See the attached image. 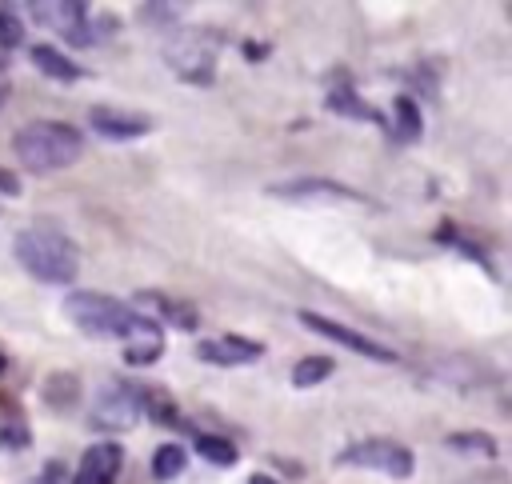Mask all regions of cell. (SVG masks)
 I'll return each mask as SVG.
<instances>
[{"instance_id":"1","label":"cell","mask_w":512,"mask_h":484,"mask_svg":"<svg viewBox=\"0 0 512 484\" xmlns=\"http://www.w3.org/2000/svg\"><path fill=\"white\" fill-rule=\"evenodd\" d=\"M64 316L84 332V336H104V340H148L160 336V320L144 316L140 308L120 304L116 296L104 292H68Z\"/></svg>"},{"instance_id":"2","label":"cell","mask_w":512,"mask_h":484,"mask_svg":"<svg viewBox=\"0 0 512 484\" xmlns=\"http://www.w3.org/2000/svg\"><path fill=\"white\" fill-rule=\"evenodd\" d=\"M12 152L32 172H56V168H68L80 160L84 136H80V128H72L64 120H28L24 128H16Z\"/></svg>"},{"instance_id":"3","label":"cell","mask_w":512,"mask_h":484,"mask_svg":"<svg viewBox=\"0 0 512 484\" xmlns=\"http://www.w3.org/2000/svg\"><path fill=\"white\" fill-rule=\"evenodd\" d=\"M12 252L20 268L44 284H72L80 272V248L56 228H24Z\"/></svg>"},{"instance_id":"4","label":"cell","mask_w":512,"mask_h":484,"mask_svg":"<svg viewBox=\"0 0 512 484\" xmlns=\"http://www.w3.org/2000/svg\"><path fill=\"white\" fill-rule=\"evenodd\" d=\"M336 464H344V468H368V472H380V476H392V480H408L412 468H416L412 452L400 440H384V436L356 440V444L340 448Z\"/></svg>"},{"instance_id":"5","label":"cell","mask_w":512,"mask_h":484,"mask_svg":"<svg viewBox=\"0 0 512 484\" xmlns=\"http://www.w3.org/2000/svg\"><path fill=\"white\" fill-rule=\"evenodd\" d=\"M216 32H208V28H188V32H180V36H172L168 40V48H164V56H168V64L188 80V84H212L216 80Z\"/></svg>"},{"instance_id":"6","label":"cell","mask_w":512,"mask_h":484,"mask_svg":"<svg viewBox=\"0 0 512 484\" xmlns=\"http://www.w3.org/2000/svg\"><path fill=\"white\" fill-rule=\"evenodd\" d=\"M32 12H36V20L40 24H48V28H56L68 44H76V48H92V44H100L104 40V28H112V24H96L92 20V12H88V4H80V0H56V4H32Z\"/></svg>"},{"instance_id":"7","label":"cell","mask_w":512,"mask_h":484,"mask_svg":"<svg viewBox=\"0 0 512 484\" xmlns=\"http://www.w3.org/2000/svg\"><path fill=\"white\" fill-rule=\"evenodd\" d=\"M140 416H144V388L128 380H108L92 404V428H108V432H124Z\"/></svg>"},{"instance_id":"8","label":"cell","mask_w":512,"mask_h":484,"mask_svg":"<svg viewBox=\"0 0 512 484\" xmlns=\"http://www.w3.org/2000/svg\"><path fill=\"white\" fill-rule=\"evenodd\" d=\"M300 320H304L312 332H320L324 340H332V344H340V348H348V352H356V356H368V360H380V364H392V360H396V352H392L388 344H380V340H372V336H364V332H356V328H348V324H340V320H332V316L300 312Z\"/></svg>"},{"instance_id":"9","label":"cell","mask_w":512,"mask_h":484,"mask_svg":"<svg viewBox=\"0 0 512 484\" xmlns=\"http://www.w3.org/2000/svg\"><path fill=\"white\" fill-rule=\"evenodd\" d=\"M260 352H264V344H260V340H248V336H236V332L196 340V360H204V364H212V368H236V364H252Z\"/></svg>"},{"instance_id":"10","label":"cell","mask_w":512,"mask_h":484,"mask_svg":"<svg viewBox=\"0 0 512 484\" xmlns=\"http://www.w3.org/2000/svg\"><path fill=\"white\" fill-rule=\"evenodd\" d=\"M88 124L104 136V140H136L144 132H152V120L140 116V112H128V108H112V104H96L88 112Z\"/></svg>"},{"instance_id":"11","label":"cell","mask_w":512,"mask_h":484,"mask_svg":"<svg viewBox=\"0 0 512 484\" xmlns=\"http://www.w3.org/2000/svg\"><path fill=\"white\" fill-rule=\"evenodd\" d=\"M268 192L280 196V200H292V204H308V200H360L352 188H344V184H336V180H324V176L284 180V184H272Z\"/></svg>"},{"instance_id":"12","label":"cell","mask_w":512,"mask_h":484,"mask_svg":"<svg viewBox=\"0 0 512 484\" xmlns=\"http://www.w3.org/2000/svg\"><path fill=\"white\" fill-rule=\"evenodd\" d=\"M120 464H124V448L112 444V440H100V444H92L84 452V460H80V468H76V476L68 484H112Z\"/></svg>"},{"instance_id":"13","label":"cell","mask_w":512,"mask_h":484,"mask_svg":"<svg viewBox=\"0 0 512 484\" xmlns=\"http://www.w3.org/2000/svg\"><path fill=\"white\" fill-rule=\"evenodd\" d=\"M32 64L44 72V76H52V80H60V84H72V80H84L88 72H84V64H76L68 52H60L56 44H32Z\"/></svg>"},{"instance_id":"14","label":"cell","mask_w":512,"mask_h":484,"mask_svg":"<svg viewBox=\"0 0 512 484\" xmlns=\"http://www.w3.org/2000/svg\"><path fill=\"white\" fill-rule=\"evenodd\" d=\"M40 396H44V404H48L52 412H72V408L80 404V376H76V372H52V376L44 380Z\"/></svg>"},{"instance_id":"15","label":"cell","mask_w":512,"mask_h":484,"mask_svg":"<svg viewBox=\"0 0 512 484\" xmlns=\"http://www.w3.org/2000/svg\"><path fill=\"white\" fill-rule=\"evenodd\" d=\"M420 132H424L420 100H412V96H396V100H392V136H396L400 144H412V140H420Z\"/></svg>"},{"instance_id":"16","label":"cell","mask_w":512,"mask_h":484,"mask_svg":"<svg viewBox=\"0 0 512 484\" xmlns=\"http://www.w3.org/2000/svg\"><path fill=\"white\" fill-rule=\"evenodd\" d=\"M136 300H144V304H152L168 324H176V328H196L200 324V312L192 308V304H184V300H176V296H164V292H140Z\"/></svg>"},{"instance_id":"17","label":"cell","mask_w":512,"mask_h":484,"mask_svg":"<svg viewBox=\"0 0 512 484\" xmlns=\"http://www.w3.org/2000/svg\"><path fill=\"white\" fill-rule=\"evenodd\" d=\"M328 104H332V112H340V116H356V120H372V124H388L368 100H360L352 88H336L332 96H328Z\"/></svg>"},{"instance_id":"18","label":"cell","mask_w":512,"mask_h":484,"mask_svg":"<svg viewBox=\"0 0 512 484\" xmlns=\"http://www.w3.org/2000/svg\"><path fill=\"white\" fill-rule=\"evenodd\" d=\"M196 452L216 468H232L236 464V444L224 440V436H212V432H196Z\"/></svg>"},{"instance_id":"19","label":"cell","mask_w":512,"mask_h":484,"mask_svg":"<svg viewBox=\"0 0 512 484\" xmlns=\"http://www.w3.org/2000/svg\"><path fill=\"white\" fill-rule=\"evenodd\" d=\"M184 464H188V452L180 448V444H160L156 452H152V476L164 484V480H176L180 472H184Z\"/></svg>"},{"instance_id":"20","label":"cell","mask_w":512,"mask_h":484,"mask_svg":"<svg viewBox=\"0 0 512 484\" xmlns=\"http://www.w3.org/2000/svg\"><path fill=\"white\" fill-rule=\"evenodd\" d=\"M452 452H464V456H480V460H492L496 456V440L488 432H452L444 440Z\"/></svg>"},{"instance_id":"21","label":"cell","mask_w":512,"mask_h":484,"mask_svg":"<svg viewBox=\"0 0 512 484\" xmlns=\"http://www.w3.org/2000/svg\"><path fill=\"white\" fill-rule=\"evenodd\" d=\"M332 368H336V364H332L328 356H304L300 364H292V384H296V388H312V384L328 380Z\"/></svg>"},{"instance_id":"22","label":"cell","mask_w":512,"mask_h":484,"mask_svg":"<svg viewBox=\"0 0 512 484\" xmlns=\"http://www.w3.org/2000/svg\"><path fill=\"white\" fill-rule=\"evenodd\" d=\"M144 416H152L156 424H176V420H180L172 396L160 392V388H144Z\"/></svg>"},{"instance_id":"23","label":"cell","mask_w":512,"mask_h":484,"mask_svg":"<svg viewBox=\"0 0 512 484\" xmlns=\"http://www.w3.org/2000/svg\"><path fill=\"white\" fill-rule=\"evenodd\" d=\"M160 356H164V336H148V340L124 344V364H152Z\"/></svg>"},{"instance_id":"24","label":"cell","mask_w":512,"mask_h":484,"mask_svg":"<svg viewBox=\"0 0 512 484\" xmlns=\"http://www.w3.org/2000/svg\"><path fill=\"white\" fill-rule=\"evenodd\" d=\"M16 44H24V20H20L12 8L0 4V52H8V48H16Z\"/></svg>"},{"instance_id":"25","label":"cell","mask_w":512,"mask_h":484,"mask_svg":"<svg viewBox=\"0 0 512 484\" xmlns=\"http://www.w3.org/2000/svg\"><path fill=\"white\" fill-rule=\"evenodd\" d=\"M0 444L4 448H24L28 444V432H24V424H16V420H0Z\"/></svg>"},{"instance_id":"26","label":"cell","mask_w":512,"mask_h":484,"mask_svg":"<svg viewBox=\"0 0 512 484\" xmlns=\"http://www.w3.org/2000/svg\"><path fill=\"white\" fill-rule=\"evenodd\" d=\"M0 196H20V180L8 168H0Z\"/></svg>"},{"instance_id":"27","label":"cell","mask_w":512,"mask_h":484,"mask_svg":"<svg viewBox=\"0 0 512 484\" xmlns=\"http://www.w3.org/2000/svg\"><path fill=\"white\" fill-rule=\"evenodd\" d=\"M44 480H48V484H68V476H64V468H60V464H48Z\"/></svg>"},{"instance_id":"28","label":"cell","mask_w":512,"mask_h":484,"mask_svg":"<svg viewBox=\"0 0 512 484\" xmlns=\"http://www.w3.org/2000/svg\"><path fill=\"white\" fill-rule=\"evenodd\" d=\"M248 484H280V480H272V476H264V472H256V476H248Z\"/></svg>"},{"instance_id":"29","label":"cell","mask_w":512,"mask_h":484,"mask_svg":"<svg viewBox=\"0 0 512 484\" xmlns=\"http://www.w3.org/2000/svg\"><path fill=\"white\" fill-rule=\"evenodd\" d=\"M8 92H12V84L0 76V108H4V100H8Z\"/></svg>"},{"instance_id":"30","label":"cell","mask_w":512,"mask_h":484,"mask_svg":"<svg viewBox=\"0 0 512 484\" xmlns=\"http://www.w3.org/2000/svg\"><path fill=\"white\" fill-rule=\"evenodd\" d=\"M4 368H8V360H4V352H0V376H4Z\"/></svg>"},{"instance_id":"31","label":"cell","mask_w":512,"mask_h":484,"mask_svg":"<svg viewBox=\"0 0 512 484\" xmlns=\"http://www.w3.org/2000/svg\"><path fill=\"white\" fill-rule=\"evenodd\" d=\"M0 68H4V52H0Z\"/></svg>"}]
</instances>
